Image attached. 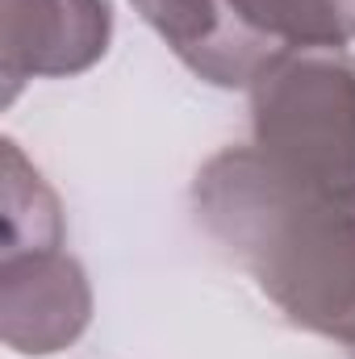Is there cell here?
Instances as JSON below:
<instances>
[{"instance_id":"8","label":"cell","mask_w":355,"mask_h":359,"mask_svg":"<svg viewBox=\"0 0 355 359\" xmlns=\"http://www.w3.org/2000/svg\"><path fill=\"white\" fill-rule=\"evenodd\" d=\"M351 359H355V347H351Z\"/></svg>"},{"instance_id":"7","label":"cell","mask_w":355,"mask_h":359,"mask_svg":"<svg viewBox=\"0 0 355 359\" xmlns=\"http://www.w3.org/2000/svg\"><path fill=\"white\" fill-rule=\"evenodd\" d=\"M0 255L4 251H46L67 247V222L55 188L42 180V172L21 155L13 138H4V180H0Z\"/></svg>"},{"instance_id":"2","label":"cell","mask_w":355,"mask_h":359,"mask_svg":"<svg viewBox=\"0 0 355 359\" xmlns=\"http://www.w3.org/2000/svg\"><path fill=\"white\" fill-rule=\"evenodd\" d=\"M255 151L284 176L355 184V55L280 50L251 80Z\"/></svg>"},{"instance_id":"1","label":"cell","mask_w":355,"mask_h":359,"mask_svg":"<svg viewBox=\"0 0 355 359\" xmlns=\"http://www.w3.org/2000/svg\"><path fill=\"white\" fill-rule=\"evenodd\" d=\"M192 209L293 326L351 351L355 184L284 176L255 147H226L196 172Z\"/></svg>"},{"instance_id":"5","label":"cell","mask_w":355,"mask_h":359,"mask_svg":"<svg viewBox=\"0 0 355 359\" xmlns=\"http://www.w3.org/2000/svg\"><path fill=\"white\" fill-rule=\"evenodd\" d=\"M134 13L172 46L180 63L213 88H251L276 46L255 38L230 0H130Z\"/></svg>"},{"instance_id":"4","label":"cell","mask_w":355,"mask_h":359,"mask_svg":"<svg viewBox=\"0 0 355 359\" xmlns=\"http://www.w3.org/2000/svg\"><path fill=\"white\" fill-rule=\"evenodd\" d=\"M92 322L88 271L63 247L0 255V339L17 355H59Z\"/></svg>"},{"instance_id":"3","label":"cell","mask_w":355,"mask_h":359,"mask_svg":"<svg viewBox=\"0 0 355 359\" xmlns=\"http://www.w3.org/2000/svg\"><path fill=\"white\" fill-rule=\"evenodd\" d=\"M109 42V0H0L4 100H17L25 80H67L96 67Z\"/></svg>"},{"instance_id":"6","label":"cell","mask_w":355,"mask_h":359,"mask_svg":"<svg viewBox=\"0 0 355 359\" xmlns=\"http://www.w3.org/2000/svg\"><path fill=\"white\" fill-rule=\"evenodd\" d=\"M234 17L276 50H347L355 0H230Z\"/></svg>"}]
</instances>
